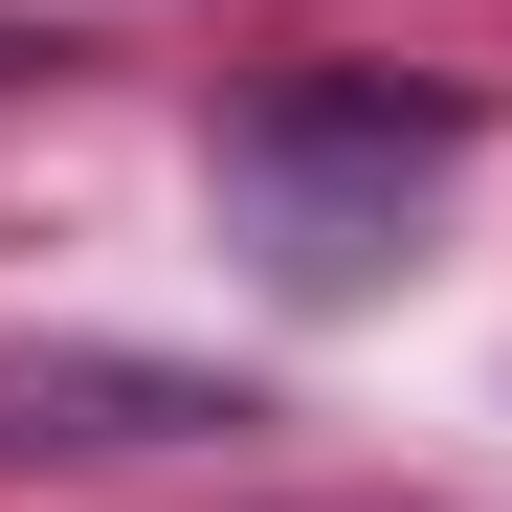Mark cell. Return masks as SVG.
Instances as JSON below:
<instances>
[{
    "mask_svg": "<svg viewBox=\"0 0 512 512\" xmlns=\"http://www.w3.org/2000/svg\"><path fill=\"white\" fill-rule=\"evenodd\" d=\"M446 156H468V112L401 67H268L223 112V223L268 245V290H379Z\"/></svg>",
    "mask_w": 512,
    "mask_h": 512,
    "instance_id": "cell-1",
    "label": "cell"
},
{
    "mask_svg": "<svg viewBox=\"0 0 512 512\" xmlns=\"http://www.w3.org/2000/svg\"><path fill=\"white\" fill-rule=\"evenodd\" d=\"M245 379L201 357H0V468H179V446H245Z\"/></svg>",
    "mask_w": 512,
    "mask_h": 512,
    "instance_id": "cell-2",
    "label": "cell"
}]
</instances>
